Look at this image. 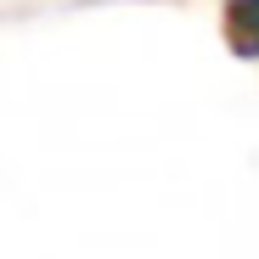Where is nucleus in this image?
Listing matches in <instances>:
<instances>
[{
    "mask_svg": "<svg viewBox=\"0 0 259 259\" xmlns=\"http://www.w3.org/2000/svg\"><path fill=\"white\" fill-rule=\"evenodd\" d=\"M220 34H226V51H231V57L259 62V0H226Z\"/></svg>",
    "mask_w": 259,
    "mask_h": 259,
    "instance_id": "1",
    "label": "nucleus"
}]
</instances>
